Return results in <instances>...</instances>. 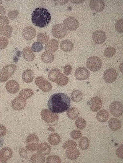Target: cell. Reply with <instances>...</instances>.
<instances>
[{"mask_svg": "<svg viewBox=\"0 0 123 163\" xmlns=\"http://www.w3.org/2000/svg\"><path fill=\"white\" fill-rule=\"evenodd\" d=\"M69 96L63 93H57L50 97L48 102V108L54 113H61L66 111L70 106Z\"/></svg>", "mask_w": 123, "mask_h": 163, "instance_id": "obj_1", "label": "cell"}, {"mask_svg": "<svg viewBox=\"0 0 123 163\" xmlns=\"http://www.w3.org/2000/svg\"><path fill=\"white\" fill-rule=\"evenodd\" d=\"M51 19L50 13L46 9L42 7L36 8L32 14L31 20L36 26L43 28L47 26Z\"/></svg>", "mask_w": 123, "mask_h": 163, "instance_id": "obj_2", "label": "cell"}, {"mask_svg": "<svg viewBox=\"0 0 123 163\" xmlns=\"http://www.w3.org/2000/svg\"><path fill=\"white\" fill-rule=\"evenodd\" d=\"M49 80L56 83L58 85L64 86L67 84L69 81L68 78L62 73L58 69H52L48 74Z\"/></svg>", "mask_w": 123, "mask_h": 163, "instance_id": "obj_3", "label": "cell"}, {"mask_svg": "<svg viewBox=\"0 0 123 163\" xmlns=\"http://www.w3.org/2000/svg\"><path fill=\"white\" fill-rule=\"evenodd\" d=\"M17 69L16 66L13 64H8L0 71V82H6L12 76Z\"/></svg>", "mask_w": 123, "mask_h": 163, "instance_id": "obj_4", "label": "cell"}, {"mask_svg": "<svg viewBox=\"0 0 123 163\" xmlns=\"http://www.w3.org/2000/svg\"><path fill=\"white\" fill-rule=\"evenodd\" d=\"M41 116L42 119L50 126L55 125L58 121L57 115L47 109H43L41 111Z\"/></svg>", "mask_w": 123, "mask_h": 163, "instance_id": "obj_5", "label": "cell"}, {"mask_svg": "<svg viewBox=\"0 0 123 163\" xmlns=\"http://www.w3.org/2000/svg\"><path fill=\"white\" fill-rule=\"evenodd\" d=\"M86 65L90 70L96 72L99 70L101 67L102 62L99 57L91 56L87 59Z\"/></svg>", "mask_w": 123, "mask_h": 163, "instance_id": "obj_6", "label": "cell"}, {"mask_svg": "<svg viewBox=\"0 0 123 163\" xmlns=\"http://www.w3.org/2000/svg\"><path fill=\"white\" fill-rule=\"evenodd\" d=\"M35 84L42 91L48 92L51 90L52 86L51 83L42 76L36 78L34 80Z\"/></svg>", "mask_w": 123, "mask_h": 163, "instance_id": "obj_7", "label": "cell"}, {"mask_svg": "<svg viewBox=\"0 0 123 163\" xmlns=\"http://www.w3.org/2000/svg\"><path fill=\"white\" fill-rule=\"evenodd\" d=\"M39 139L37 135L34 134H29L26 139V149L30 151H35Z\"/></svg>", "mask_w": 123, "mask_h": 163, "instance_id": "obj_8", "label": "cell"}, {"mask_svg": "<svg viewBox=\"0 0 123 163\" xmlns=\"http://www.w3.org/2000/svg\"><path fill=\"white\" fill-rule=\"evenodd\" d=\"M67 33V30L62 24H56L52 27V34L54 37L57 38H63L66 35Z\"/></svg>", "mask_w": 123, "mask_h": 163, "instance_id": "obj_9", "label": "cell"}, {"mask_svg": "<svg viewBox=\"0 0 123 163\" xmlns=\"http://www.w3.org/2000/svg\"><path fill=\"white\" fill-rule=\"evenodd\" d=\"M63 25L66 30L73 31L78 28L79 24L76 18L70 16L65 19L63 22Z\"/></svg>", "mask_w": 123, "mask_h": 163, "instance_id": "obj_10", "label": "cell"}, {"mask_svg": "<svg viewBox=\"0 0 123 163\" xmlns=\"http://www.w3.org/2000/svg\"><path fill=\"white\" fill-rule=\"evenodd\" d=\"M110 113L114 116L118 117L123 113V107L122 104L118 101L112 102L109 106Z\"/></svg>", "mask_w": 123, "mask_h": 163, "instance_id": "obj_11", "label": "cell"}, {"mask_svg": "<svg viewBox=\"0 0 123 163\" xmlns=\"http://www.w3.org/2000/svg\"><path fill=\"white\" fill-rule=\"evenodd\" d=\"M117 72L115 69L110 68L106 69L103 74V78L105 81L110 83L115 81L117 76Z\"/></svg>", "mask_w": 123, "mask_h": 163, "instance_id": "obj_12", "label": "cell"}, {"mask_svg": "<svg viewBox=\"0 0 123 163\" xmlns=\"http://www.w3.org/2000/svg\"><path fill=\"white\" fill-rule=\"evenodd\" d=\"M90 73L85 68L80 67L77 68L75 72V77L78 80H84L87 79L89 76Z\"/></svg>", "mask_w": 123, "mask_h": 163, "instance_id": "obj_13", "label": "cell"}, {"mask_svg": "<svg viewBox=\"0 0 123 163\" xmlns=\"http://www.w3.org/2000/svg\"><path fill=\"white\" fill-rule=\"evenodd\" d=\"M89 6L91 9L93 11L100 12L104 9L105 5L103 0H92L90 1Z\"/></svg>", "mask_w": 123, "mask_h": 163, "instance_id": "obj_14", "label": "cell"}, {"mask_svg": "<svg viewBox=\"0 0 123 163\" xmlns=\"http://www.w3.org/2000/svg\"><path fill=\"white\" fill-rule=\"evenodd\" d=\"M92 38L93 41L97 44L103 43L106 39L105 32L101 30H97L93 34Z\"/></svg>", "mask_w": 123, "mask_h": 163, "instance_id": "obj_15", "label": "cell"}, {"mask_svg": "<svg viewBox=\"0 0 123 163\" xmlns=\"http://www.w3.org/2000/svg\"><path fill=\"white\" fill-rule=\"evenodd\" d=\"M13 151L11 149L6 147L0 151V163H6L12 157Z\"/></svg>", "mask_w": 123, "mask_h": 163, "instance_id": "obj_16", "label": "cell"}, {"mask_svg": "<svg viewBox=\"0 0 123 163\" xmlns=\"http://www.w3.org/2000/svg\"><path fill=\"white\" fill-rule=\"evenodd\" d=\"M26 104V100L20 97L15 98L11 102V106L13 109L18 111L23 109L25 107Z\"/></svg>", "mask_w": 123, "mask_h": 163, "instance_id": "obj_17", "label": "cell"}, {"mask_svg": "<svg viewBox=\"0 0 123 163\" xmlns=\"http://www.w3.org/2000/svg\"><path fill=\"white\" fill-rule=\"evenodd\" d=\"M36 32L35 29L33 27L27 26L23 29L22 36L26 40H32L35 37Z\"/></svg>", "mask_w": 123, "mask_h": 163, "instance_id": "obj_18", "label": "cell"}, {"mask_svg": "<svg viewBox=\"0 0 123 163\" xmlns=\"http://www.w3.org/2000/svg\"><path fill=\"white\" fill-rule=\"evenodd\" d=\"M65 155L69 159L73 160L77 159L79 156L80 152L75 146H70L67 148L65 152Z\"/></svg>", "mask_w": 123, "mask_h": 163, "instance_id": "obj_19", "label": "cell"}, {"mask_svg": "<svg viewBox=\"0 0 123 163\" xmlns=\"http://www.w3.org/2000/svg\"><path fill=\"white\" fill-rule=\"evenodd\" d=\"M6 88L9 93L14 94L18 91L20 86L19 83L16 81L10 80L6 83Z\"/></svg>", "mask_w": 123, "mask_h": 163, "instance_id": "obj_20", "label": "cell"}, {"mask_svg": "<svg viewBox=\"0 0 123 163\" xmlns=\"http://www.w3.org/2000/svg\"><path fill=\"white\" fill-rule=\"evenodd\" d=\"M101 99L96 96L92 98L90 102V109L93 112H96L101 109L102 106Z\"/></svg>", "mask_w": 123, "mask_h": 163, "instance_id": "obj_21", "label": "cell"}, {"mask_svg": "<svg viewBox=\"0 0 123 163\" xmlns=\"http://www.w3.org/2000/svg\"><path fill=\"white\" fill-rule=\"evenodd\" d=\"M38 153L43 155L49 154L51 151V146L47 143H42L38 145L37 148Z\"/></svg>", "mask_w": 123, "mask_h": 163, "instance_id": "obj_22", "label": "cell"}, {"mask_svg": "<svg viewBox=\"0 0 123 163\" xmlns=\"http://www.w3.org/2000/svg\"><path fill=\"white\" fill-rule=\"evenodd\" d=\"M58 42L57 40L52 39L46 45L45 49L46 51L54 53L58 49Z\"/></svg>", "mask_w": 123, "mask_h": 163, "instance_id": "obj_23", "label": "cell"}, {"mask_svg": "<svg viewBox=\"0 0 123 163\" xmlns=\"http://www.w3.org/2000/svg\"><path fill=\"white\" fill-rule=\"evenodd\" d=\"M22 55L24 58L27 61H32L35 57V54L29 46L24 48L22 51Z\"/></svg>", "mask_w": 123, "mask_h": 163, "instance_id": "obj_24", "label": "cell"}, {"mask_svg": "<svg viewBox=\"0 0 123 163\" xmlns=\"http://www.w3.org/2000/svg\"><path fill=\"white\" fill-rule=\"evenodd\" d=\"M34 78V74L31 69H28L25 70L22 74V79L23 81L27 83L32 82Z\"/></svg>", "mask_w": 123, "mask_h": 163, "instance_id": "obj_25", "label": "cell"}, {"mask_svg": "<svg viewBox=\"0 0 123 163\" xmlns=\"http://www.w3.org/2000/svg\"><path fill=\"white\" fill-rule=\"evenodd\" d=\"M108 125L112 131H116L121 128V121L118 119L112 118L108 122Z\"/></svg>", "mask_w": 123, "mask_h": 163, "instance_id": "obj_26", "label": "cell"}, {"mask_svg": "<svg viewBox=\"0 0 123 163\" xmlns=\"http://www.w3.org/2000/svg\"><path fill=\"white\" fill-rule=\"evenodd\" d=\"M12 32L13 28L10 25H6L0 28V36L2 35L7 38H10Z\"/></svg>", "mask_w": 123, "mask_h": 163, "instance_id": "obj_27", "label": "cell"}, {"mask_svg": "<svg viewBox=\"0 0 123 163\" xmlns=\"http://www.w3.org/2000/svg\"><path fill=\"white\" fill-rule=\"evenodd\" d=\"M60 47L62 51L68 52L73 49L74 48V45L70 41L68 40H65L61 42Z\"/></svg>", "mask_w": 123, "mask_h": 163, "instance_id": "obj_28", "label": "cell"}, {"mask_svg": "<svg viewBox=\"0 0 123 163\" xmlns=\"http://www.w3.org/2000/svg\"><path fill=\"white\" fill-rule=\"evenodd\" d=\"M109 117L108 111L105 109H103L100 110L96 115L97 120L101 122H105L107 121Z\"/></svg>", "mask_w": 123, "mask_h": 163, "instance_id": "obj_29", "label": "cell"}, {"mask_svg": "<svg viewBox=\"0 0 123 163\" xmlns=\"http://www.w3.org/2000/svg\"><path fill=\"white\" fill-rule=\"evenodd\" d=\"M48 142L52 145H56L60 143L61 141V138L59 135L57 133H52L48 137Z\"/></svg>", "mask_w": 123, "mask_h": 163, "instance_id": "obj_30", "label": "cell"}, {"mask_svg": "<svg viewBox=\"0 0 123 163\" xmlns=\"http://www.w3.org/2000/svg\"><path fill=\"white\" fill-rule=\"evenodd\" d=\"M41 59L42 61L45 63H51L54 60V55L52 53L45 51L42 54Z\"/></svg>", "mask_w": 123, "mask_h": 163, "instance_id": "obj_31", "label": "cell"}, {"mask_svg": "<svg viewBox=\"0 0 123 163\" xmlns=\"http://www.w3.org/2000/svg\"><path fill=\"white\" fill-rule=\"evenodd\" d=\"M33 91L30 88H25L22 89L19 93V97L25 100L30 98L34 94Z\"/></svg>", "mask_w": 123, "mask_h": 163, "instance_id": "obj_32", "label": "cell"}, {"mask_svg": "<svg viewBox=\"0 0 123 163\" xmlns=\"http://www.w3.org/2000/svg\"><path fill=\"white\" fill-rule=\"evenodd\" d=\"M79 114V110L75 107H72L69 108L66 113L68 117L71 120H74L76 118Z\"/></svg>", "mask_w": 123, "mask_h": 163, "instance_id": "obj_33", "label": "cell"}, {"mask_svg": "<svg viewBox=\"0 0 123 163\" xmlns=\"http://www.w3.org/2000/svg\"><path fill=\"white\" fill-rule=\"evenodd\" d=\"M72 100L75 102H79L82 99L83 94L81 91L76 90L72 92L71 94Z\"/></svg>", "mask_w": 123, "mask_h": 163, "instance_id": "obj_34", "label": "cell"}, {"mask_svg": "<svg viewBox=\"0 0 123 163\" xmlns=\"http://www.w3.org/2000/svg\"><path fill=\"white\" fill-rule=\"evenodd\" d=\"M30 161L32 163H44L45 158L43 155L38 153L31 156Z\"/></svg>", "mask_w": 123, "mask_h": 163, "instance_id": "obj_35", "label": "cell"}, {"mask_svg": "<svg viewBox=\"0 0 123 163\" xmlns=\"http://www.w3.org/2000/svg\"><path fill=\"white\" fill-rule=\"evenodd\" d=\"M79 146L81 150H85L88 147L89 144V142L88 139L84 137L81 138L78 142Z\"/></svg>", "mask_w": 123, "mask_h": 163, "instance_id": "obj_36", "label": "cell"}, {"mask_svg": "<svg viewBox=\"0 0 123 163\" xmlns=\"http://www.w3.org/2000/svg\"><path fill=\"white\" fill-rule=\"evenodd\" d=\"M37 41L42 44H45L48 41L49 38V36L44 33H38L37 36Z\"/></svg>", "mask_w": 123, "mask_h": 163, "instance_id": "obj_37", "label": "cell"}, {"mask_svg": "<svg viewBox=\"0 0 123 163\" xmlns=\"http://www.w3.org/2000/svg\"><path fill=\"white\" fill-rule=\"evenodd\" d=\"M75 125L77 128L81 130L84 128L86 124L85 119L81 117H78L75 121Z\"/></svg>", "mask_w": 123, "mask_h": 163, "instance_id": "obj_38", "label": "cell"}, {"mask_svg": "<svg viewBox=\"0 0 123 163\" xmlns=\"http://www.w3.org/2000/svg\"><path fill=\"white\" fill-rule=\"evenodd\" d=\"M116 49L111 46H109L106 48L104 51V55L105 56L108 58L112 57L116 53Z\"/></svg>", "mask_w": 123, "mask_h": 163, "instance_id": "obj_39", "label": "cell"}, {"mask_svg": "<svg viewBox=\"0 0 123 163\" xmlns=\"http://www.w3.org/2000/svg\"><path fill=\"white\" fill-rule=\"evenodd\" d=\"M47 163H61V160L60 157L57 155L48 156L46 158Z\"/></svg>", "mask_w": 123, "mask_h": 163, "instance_id": "obj_40", "label": "cell"}, {"mask_svg": "<svg viewBox=\"0 0 123 163\" xmlns=\"http://www.w3.org/2000/svg\"><path fill=\"white\" fill-rule=\"evenodd\" d=\"M43 48L42 44L38 42H34L32 45L31 50L34 52H39L42 50Z\"/></svg>", "mask_w": 123, "mask_h": 163, "instance_id": "obj_41", "label": "cell"}, {"mask_svg": "<svg viewBox=\"0 0 123 163\" xmlns=\"http://www.w3.org/2000/svg\"><path fill=\"white\" fill-rule=\"evenodd\" d=\"M82 135L81 132L78 130H74L70 133L71 137L73 139H77L80 138Z\"/></svg>", "mask_w": 123, "mask_h": 163, "instance_id": "obj_42", "label": "cell"}, {"mask_svg": "<svg viewBox=\"0 0 123 163\" xmlns=\"http://www.w3.org/2000/svg\"><path fill=\"white\" fill-rule=\"evenodd\" d=\"M123 20L122 19H119L117 21L115 25L116 30L119 33H122Z\"/></svg>", "mask_w": 123, "mask_h": 163, "instance_id": "obj_43", "label": "cell"}, {"mask_svg": "<svg viewBox=\"0 0 123 163\" xmlns=\"http://www.w3.org/2000/svg\"><path fill=\"white\" fill-rule=\"evenodd\" d=\"M8 40L7 38L4 36H0V49H3L7 46Z\"/></svg>", "mask_w": 123, "mask_h": 163, "instance_id": "obj_44", "label": "cell"}, {"mask_svg": "<svg viewBox=\"0 0 123 163\" xmlns=\"http://www.w3.org/2000/svg\"><path fill=\"white\" fill-rule=\"evenodd\" d=\"M77 146L76 143L74 141L72 140H69L65 141L63 145V148L65 149L70 146Z\"/></svg>", "mask_w": 123, "mask_h": 163, "instance_id": "obj_45", "label": "cell"}, {"mask_svg": "<svg viewBox=\"0 0 123 163\" xmlns=\"http://www.w3.org/2000/svg\"><path fill=\"white\" fill-rule=\"evenodd\" d=\"M9 21L8 18L5 16H0V28L4 26L7 25Z\"/></svg>", "mask_w": 123, "mask_h": 163, "instance_id": "obj_46", "label": "cell"}, {"mask_svg": "<svg viewBox=\"0 0 123 163\" xmlns=\"http://www.w3.org/2000/svg\"><path fill=\"white\" fill-rule=\"evenodd\" d=\"M18 14V12L16 10H13L9 11L8 13V16L11 20L15 19Z\"/></svg>", "mask_w": 123, "mask_h": 163, "instance_id": "obj_47", "label": "cell"}, {"mask_svg": "<svg viewBox=\"0 0 123 163\" xmlns=\"http://www.w3.org/2000/svg\"><path fill=\"white\" fill-rule=\"evenodd\" d=\"M72 68L69 65H66L64 67L63 72L66 75H69L71 73Z\"/></svg>", "mask_w": 123, "mask_h": 163, "instance_id": "obj_48", "label": "cell"}, {"mask_svg": "<svg viewBox=\"0 0 123 163\" xmlns=\"http://www.w3.org/2000/svg\"><path fill=\"white\" fill-rule=\"evenodd\" d=\"M19 153L20 156L22 157L26 158L27 157V152L24 148H21L19 149Z\"/></svg>", "mask_w": 123, "mask_h": 163, "instance_id": "obj_49", "label": "cell"}, {"mask_svg": "<svg viewBox=\"0 0 123 163\" xmlns=\"http://www.w3.org/2000/svg\"><path fill=\"white\" fill-rule=\"evenodd\" d=\"M123 146L122 144L116 150V154L118 157L120 158H123Z\"/></svg>", "mask_w": 123, "mask_h": 163, "instance_id": "obj_50", "label": "cell"}, {"mask_svg": "<svg viewBox=\"0 0 123 163\" xmlns=\"http://www.w3.org/2000/svg\"><path fill=\"white\" fill-rule=\"evenodd\" d=\"M6 132V129L5 126L0 124V136L5 135Z\"/></svg>", "mask_w": 123, "mask_h": 163, "instance_id": "obj_51", "label": "cell"}, {"mask_svg": "<svg viewBox=\"0 0 123 163\" xmlns=\"http://www.w3.org/2000/svg\"><path fill=\"white\" fill-rule=\"evenodd\" d=\"M6 13V10L4 7L0 6V16Z\"/></svg>", "mask_w": 123, "mask_h": 163, "instance_id": "obj_52", "label": "cell"}, {"mask_svg": "<svg viewBox=\"0 0 123 163\" xmlns=\"http://www.w3.org/2000/svg\"><path fill=\"white\" fill-rule=\"evenodd\" d=\"M3 144V140L0 137V146H2Z\"/></svg>", "mask_w": 123, "mask_h": 163, "instance_id": "obj_53", "label": "cell"}, {"mask_svg": "<svg viewBox=\"0 0 123 163\" xmlns=\"http://www.w3.org/2000/svg\"><path fill=\"white\" fill-rule=\"evenodd\" d=\"M2 1H0V4H2Z\"/></svg>", "mask_w": 123, "mask_h": 163, "instance_id": "obj_54", "label": "cell"}]
</instances>
